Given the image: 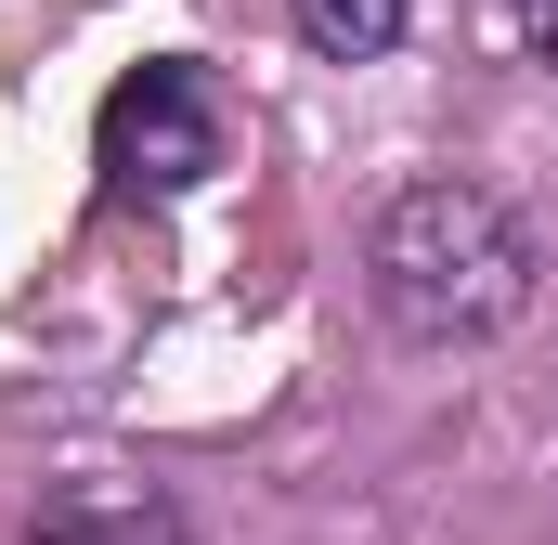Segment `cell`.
I'll list each match as a JSON object with an SVG mask.
<instances>
[{"label": "cell", "mask_w": 558, "mask_h": 545, "mask_svg": "<svg viewBox=\"0 0 558 545\" xmlns=\"http://www.w3.org/2000/svg\"><path fill=\"white\" fill-rule=\"evenodd\" d=\"M377 312H390V338H416V351H481V338H507L520 312H533V221L494 195V182H403L390 208H377Z\"/></svg>", "instance_id": "1"}, {"label": "cell", "mask_w": 558, "mask_h": 545, "mask_svg": "<svg viewBox=\"0 0 558 545\" xmlns=\"http://www.w3.org/2000/svg\"><path fill=\"white\" fill-rule=\"evenodd\" d=\"M403 13H416V0H286V26H299L325 65H377V52H403Z\"/></svg>", "instance_id": "4"}, {"label": "cell", "mask_w": 558, "mask_h": 545, "mask_svg": "<svg viewBox=\"0 0 558 545\" xmlns=\"http://www.w3.org/2000/svg\"><path fill=\"white\" fill-rule=\"evenodd\" d=\"M26 545H182V507L156 481H118V468H78L26 507Z\"/></svg>", "instance_id": "3"}, {"label": "cell", "mask_w": 558, "mask_h": 545, "mask_svg": "<svg viewBox=\"0 0 558 545\" xmlns=\"http://www.w3.org/2000/svg\"><path fill=\"white\" fill-rule=\"evenodd\" d=\"M507 26H520V52L558 78V0H507Z\"/></svg>", "instance_id": "5"}, {"label": "cell", "mask_w": 558, "mask_h": 545, "mask_svg": "<svg viewBox=\"0 0 558 545\" xmlns=\"http://www.w3.org/2000/svg\"><path fill=\"white\" fill-rule=\"evenodd\" d=\"M92 156H105V182H118V195H143V208L195 195V182L221 169V92H208V65H182V52L131 65V78L105 92Z\"/></svg>", "instance_id": "2"}]
</instances>
